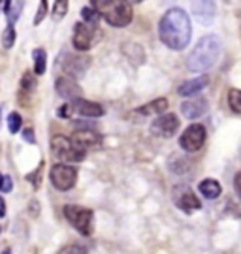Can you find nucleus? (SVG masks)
Masks as SVG:
<instances>
[{
  "label": "nucleus",
  "mask_w": 241,
  "mask_h": 254,
  "mask_svg": "<svg viewBox=\"0 0 241 254\" xmlns=\"http://www.w3.org/2000/svg\"><path fill=\"white\" fill-rule=\"evenodd\" d=\"M173 201L179 209H183L185 213H194L202 209V203L196 198V194L190 190L188 187H177L173 190Z\"/></svg>",
  "instance_id": "nucleus-10"
},
{
  "label": "nucleus",
  "mask_w": 241,
  "mask_h": 254,
  "mask_svg": "<svg viewBox=\"0 0 241 254\" xmlns=\"http://www.w3.org/2000/svg\"><path fill=\"white\" fill-rule=\"evenodd\" d=\"M90 6L111 27H126L132 21V6L128 0H90Z\"/></svg>",
  "instance_id": "nucleus-3"
},
{
  "label": "nucleus",
  "mask_w": 241,
  "mask_h": 254,
  "mask_svg": "<svg viewBox=\"0 0 241 254\" xmlns=\"http://www.w3.org/2000/svg\"><path fill=\"white\" fill-rule=\"evenodd\" d=\"M51 153L61 162H81L85 158V151H81L80 147L74 145L70 137L64 136H55L51 139Z\"/></svg>",
  "instance_id": "nucleus-5"
},
{
  "label": "nucleus",
  "mask_w": 241,
  "mask_h": 254,
  "mask_svg": "<svg viewBox=\"0 0 241 254\" xmlns=\"http://www.w3.org/2000/svg\"><path fill=\"white\" fill-rule=\"evenodd\" d=\"M45 15H47V0H40V8L34 15V25H40Z\"/></svg>",
  "instance_id": "nucleus-28"
},
{
  "label": "nucleus",
  "mask_w": 241,
  "mask_h": 254,
  "mask_svg": "<svg viewBox=\"0 0 241 254\" xmlns=\"http://www.w3.org/2000/svg\"><path fill=\"white\" fill-rule=\"evenodd\" d=\"M66 13H68V0H55L53 17L59 21V19H63Z\"/></svg>",
  "instance_id": "nucleus-27"
},
{
  "label": "nucleus",
  "mask_w": 241,
  "mask_h": 254,
  "mask_svg": "<svg viewBox=\"0 0 241 254\" xmlns=\"http://www.w3.org/2000/svg\"><path fill=\"white\" fill-rule=\"evenodd\" d=\"M23 8H25V0H13V4H11V8H9V11H8V15H6L8 25H13V23L17 21L19 15H21V11H23Z\"/></svg>",
  "instance_id": "nucleus-21"
},
{
  "label": "nucleus",
  "mask_w": 241,
  "mask_h": 254,
  "mask_svg": "<svg viewBox=\"0 0 241 254\" xmlns=\"http://www.w3.org/2000/svg\"><path fill=\"white\" fill-rule=\"evenodd\" d=\"M32 59H34V75H44L45 68H47V53L42 47H36L32 51Z\"/></svg>",
  "instance_id": "nucleus-20"
},
{
  "label": "nucleus",
  "mask_w": 241,
  "mask_h": 254,
  "mask_svg": "<svg viewBox=\"0 0 241 254\" xmlns=\"http://www.w3.org/2000/svg\"><path fill=\"white\" fill-rule=\"evenodd\" d=\"M128 2H130V4H134V2L138 4V2H143V0H128Z\"/></svg>",
  "instance_id": "nucleus-35"
},
{
  "label": "nucleus",
  "mask_w": 241,
  "mask_h": 254,
  "mask_svg": "<svg viewBox=\"0 0 241 254\" xmlns=\"http://www.w3.org/2000/svg\"><path fill=\"white\" fill-rule=\"evenodd\" d=\"M234 189H236V192L240 194V198H241V172L236 173V177H234Z\"/></svg>",
  "instance_id": "nucleus-32"
},
{
  "label": "nucleus",
  "mask_w": 241,
  "mask_h": 254,
  "mask_svg": "<svg viewBox=\"0 0 241 254\" xmlns=\"http://www.w3.org/2000/svg\"><path fill=\"white\" fill-rule=\"evenodd\" d=\"M11 4H13V0H4V13L8 15L9 8H11Z\"/></svg>",
  "instance_id": "nucleus-33"
},
{
  "label": "nucleus",
  "mask_w": 241,
  "mask_h": 254,
  "mask_svg": "<svg viewBox=\"0 0 241 254\" xmlns=\"http://www.w3.org/2000/svg\"><path fill=\"white\" fill-rule=\"evenodd\" d=\"M0 4H2V0H0Z\"/></svg>",
  "instance_id": "nucleus-38"
},
{
  "label": "nucleus",
  "mask_w": 241,
  "mask_h": 254,
  "mask_svg": "<svg viewBox=\"0 0 241 254\" xmlns=\"http://www.w3.org/2000/svg\"><path fill=\"white\" fill-rule=\"evenodd\" d=\"M81 15H83V21H85L87 25H90V27H96V23L100 21V13L92 8V6L81 9Z\"/></svg>",
  "instance_id": "nucleus-23"
},
{
  "label": "nucleus",
  "mask_w": 241,
  "mask_h": 254,
  "mask_svg": "<svg viewBox=\"0 0 241 254\" xmlns=\"http://www.w3.org/2000/svg\"><path fill=\"white\" fill-rule=\"evenodd\" d=\"M179 128V119L173 113H162L159 119H155L151 125V132L159 137H171Z\"/></svg>",
  "instance_id": "nucleus-9"
},
{
  "label": "nucleus",
  "mask_w": 241,
  "mask_h": 254,
  "mask_svg": "<svg viewBox=\"0 0 241 254\" xmlns=\"http://www.w3.org/2000/svg\"><path fill=\"white\" fill-rule=\"evenodd\" d=\"M21 127H23V119H21V115L19 113H9L8 115V130L11 132V134H17L19 130H21Z\"/></svg>",
  "instance_id": "nucleus-25"
},
{
  "label": "nucleus",
  "mask_w": 241,
  "mask_h": 254,
  "mask_svg": "<svg viewBox=\"0 0 241 254\" xmlns=\"http://www.w3.org/2000/svg\"><path fill=\"white\" fill-rule=\"evenodd\" d=\"M0 119H2V111H0Z\"/></svg>",
  "instance_id": "nucleus-37"
},
{
  "label": "nucleus",
  "mask_w": 241,
  "mask_h": 254,
  "mask_svg": "<svg viewBox=\"0 0 241 254\" xmlns=\"http://www.w3.org/2000/svg\"><path fill=\"white\" fill-rule=\"evenodd\" d=\"M92 34H94V28L87 25V23H76L74 27V38H72V44L78 51H87L92 46Z\"/></svg>",
  "instance_id": "nucleus-12"
},
{
  "label": "nucleus",
  "mask_w": 241,
  "mask_h": 254,
  "mask_svg": "<svg viewBox=\"0 0 241 254\" xmlns=\"http://www.w3.org/2000/svg\"><path fill=\"white\" fill-rule=\"evenodd\" d=\"M0 217H6V203L0 198Z\"/></svg>",
  "instance_id": "nucleus-34"
},
{
  "label": "nucleus",
  "mask_w": 241,
  "mask_h": 254,
  "mask_svg": "<svg viewBox=\"0 0 241 254\" xmlns=\"http://www.w3.org/2000/svg\"><path fill=\"white\" fill-rule=\"evenodd\" d=\"M81 115V117H102L104 115V108L96 104V102H89V100H83V98H78V100L70 102V104H64L63 108L59 109V115L64 119H70L72 115Z\"/></svg>",
  "instance_id": "nucleus-6"
},
{
  "label": "nucleus",
  "mask_w": 241,
  "mask_h": 254,
  "mask_svg": "<svg viewBox=\"0 0 241 254\" xmlns=\"http://www.w3.org/2000/svg\"><path fill=\"white\" fill-rule=\"evenodd\" d=\"M70 139L74 141V145L80 147L81 151L98 147L100 143H102V137H100V134H96L94 130H78V132H74V136H72Z\"/></svg>",
  "instance_id": "nucleus-14"
},
{
  "label": "nucleus",
  "mask_w": 241,
  "mask_h": 254,
  "mask_svg": "<svg viewBox=\"0 0 241 254\" xmlns=\"http://www.w3.org/2000/svg\"><path fill=\"white\" fill-rule=\"evenodd\" d=\"M49 179L57 190H70L78 181V170L68 164H55L49 172Z\"/></svg>",
  "instance_id": "nucleus-7"
},
{
  "label": "nucleus",
  "mask_w": 241,
  "mask_h": 254,
  "mask_svg": "<svg viewBox=\"0 0 241 254\" xmlns=\"http://www.w3.org/2000/svg\"><path fill=\"white\" fill-rule=\"evenodd\" d=\"M55 87H57V92H59V96H63L64 100H78L81 98V89L80 85L74 81L72 77L68 75H63V77H59L57 83H55Z\"/></svg>",
  "instance_id": "nucleus-13"
},
{
  "label": "nucleus",
  "mask_w": 241,
  "mask_h": 254,
  "mask_svg": "<svg viewBox=\"0 0 241 254\" xmlns=\"http://www.w3.org/2000/svg\"><path fill=\"white\" fill-rule=\"evenodd\" d=\"M198 190H200V194H204V198H207V200H217L221 196L223 189H221L219 181H215V179H204V181L198 185Z\"/></svg>",
  "instance_id": "nucleus-18"
},
{
  "label": "nucleus",
  "mask_w": 241,
  "mask_h": 254,
  "mask_svg": "<svg viewBox=\"0 0 241 254\" xmlns=\"http://www.w3.org/2000/svg\"><path fill=\"white\" fill-rule=\"evenodd\" d=\"M223 53V42L215 34L200 38L194 49L190 51L187 59V68L190 72H206L217 64L219 57Z\"/></svg>",
  "instance_id": "nucleus-2"
},
{
  "label": "nucleus",
  "mask_w": 241,
  "mask_h": 254,
  "mask_svg": "<svg viewBox=\"0 0 241 254\" xmlns=\"http://www.w3.org/2000/svg\"><path fill=\"white\" fill-rule=\"evenodd\" d=\"M59 254H87V251L80 245H68V247H64V249H61Z\"/></svg>",
  "instance_id": "nucleus-29"
},
{
  "label": "nucleus",
  "mask_w": 241,
  "mask_h": 254,
  "mask_svg": "<svg viewBox=\"0 0 241 254\" xmlns=\"http://www.w3.org/2000/svg\"><path fill=\"white\" fill-rule=\"evenodd\" d=\"M190 9L196 21L209 25L217 15V4L215 0H190Z\"/></svg>",
  "instance_id": "nucleus-11"
},
{
  "label": "nucleus",
  "mask_w": 241,
  "mask_h": 254,
  "mask_svg": "<svg viewBox=\"0 0 241 254\" xmlns=\"http://www.w3.org/2000/svg\"><path fill=\"white\" fill-rule=\"evenodd\" d=\"M11 189H13L11 177H9V175H4V177H2V183H0V192H11Z\"/></svg>",
  "instance_id": "nucleus-30"
},
{
  "label": "nucleus",
  "mask_w": 241,
  "mask_h": 254,
  "mask_svg": "<svg viewBox=\"0 0 241 254\" xmlns=\"http://www.w3.org/2000/svg\"><path fill=\"white\" fill-rule=\"evenodd\" d=\"M21 89L27 92H32L36 89V77L34 73L30 72H25L23 73V77H21Z\"/></svg>",
  "instance_id": "nucleus-26"
},
{
  "label": "nucleus",
  "mask_w": 241,
  "mask_h": 254,
  "mask_svg": "<svg viewBox=\"0 0 241 254\" xmlns=\"http://www.w3.org/2000/svg\"><path fill=\"white\" fill-rule=\"evenodd\" d=\"M64 217L72 226L80 232L81 236H90L92 234V211L80 205H64Z\"/></svg>",
  "instance_id": "nucleus-4"
},
{
  "label": "nucleus",
  "mask_w": 241,
  "mask_h": 254,
  "mask_svg": "<svg viewBox=\"0 0 241 254\" xmlns=\"http://www.w3.org/2000/svg\"><path fill=\"white\" fill-rule=\"evenodd\" d=\"M2 177H4V175H2V173H0V183H2Z\"/></svg>",
  "instance_id": "nucleus-36"
},
{
  "label": "nucleus",
  "mask_w": 241,
  "mask_h": 254,
  "mask_svg": "<svg viewBox=\"0 0 241 254\" xmlns=\"http://www.w3.org/2000/svg\"><path fill=\"white\" fill-rule=\"evenodd\" d=\"M13 44H15V28L13 25H8L6 30L2 32V47L9 49V47H13Z\"/></svg>",
  "instance_id": "nucleus-24"
},
{
  "label": "nucleus",
  "mask_w": 241,
  "mask_h": 254,
  "mask_svg": "<svg viewBox=\"0 0 241 254\" xmlns=\"http://www.w3.org/2000/svg\"><path fill=\"white\" fill-rule=\"evenodd\" d=\"M228 104L234 113L241 115V91L240 89H230L228 92Z\"/></svg>",
  "instance_id": "nucleus-22"
},
{
  "label": "nucleus",
  "mask_w": 241,
  "mask_h": 254,
  "mask_svg": "<svg viewBox=\"0 0 241 254\" xmlns=\"http://www.w3.org/2000/svg\"><path fill=\"white\" fill-rule=\"evenodd\" d=\"M166 109H168V100H166V98H159V100H155V102H151V104L140 108L138 113H140V115H162Z\"/></svg>",
  "instance_id": "nucleus-19"
},
{
  "label": "nucleus",
  "mask_w": 241,
  "mask_h": 254,
  "mask_svg": "<svg viewBox=\"0 0 241 254\" xmlns=\"http://www.w3.org/2000/svg\"><path fill=\"white\" fill-rule=\"evenodd\" d=\"M209 106H207L206 98H196V100H187L181 104V115L185 119H200L202 115H206Z\"/></svg>",
  "instance_id": "nucleus-15"
},
{
  "label": "nucleus",
  "mask_w": 241,
  "mask_h": 254,
  "mask_svg": "<svg viewBox=\"0 0 241 254\" xmlns=\"http://www.w3.org/2000/svg\"><path fill=\"white\" fill-rule=\"evenodd\" d=\"M87 66H89V59L87 57H72V55H68V59L64 63V72L80 77V75L85 73Z\"/></svg>",
  "instance_id": "nucleus-17"
},
{
  "label": "nucleus",
  "mask_w": 241,
  "mask_h": 254,
  "mask_svg": "<svg viewBox=\"0 0 241 254\" xmlns=\"http://www.w3.org/2000/svg\"><path fill=\"white\" fill-rule=\"evenodd\" d=\"M207 83H209V77H207V75H198L194 79H188V81L181 83L177 92L181 96H192V94L200 92L202 89H206Z\"/></svg>",
  "instance_id": "nucleus-16"
},
{
  "label": "nucleus",
  "mask_w": 241,
  "mask_h": 254,
  "mask_svg": "<svg viewBox=\"0 0 241 254\" xmlns=\"http://www.w3.org/2000/svg\"><path fill=\"white\" fill-rule=\"evenodd\" d=\"M23 139L25 141H28V143H34L36 139H34V130L32 128H25L23 130Z\"/></svg>",
  "instance_id": "nucleus-31"
},
{
  "label": "nucleus",
  "mask_w": 241,
  "mask_h": 254,
  "mask_svg": "<svg viewBox=\"0 0 241 254\" xmlns=\"http://www.w3.org/2000/svg\"><path fill=\"white\" fill-rule=\"evenodd\" d=\"M159 34L166 47H170L173 51L185 49L190 44V36H192V25L187 11L181 8L168 9L161 19Z\"/></svg>",
  "instance_id": "nucleus-1"
},
{
  "label": "nucleus",
  "mask_w": 241,
  "mask_h": 254,
  "mask_svg": "<svg viewBox=\"0 0 241 254\" xmlns=\"http://www.w3.org/2000/svg\"><path fill=\"white\" fill-rule=\"evenodd\" d=\"M204 143H206V128L198 123L190 125L179 137V145L187 153H196L204 147Z\"/></svg>",
  "instance_id": "nucleus-8"
}]
</instances>
